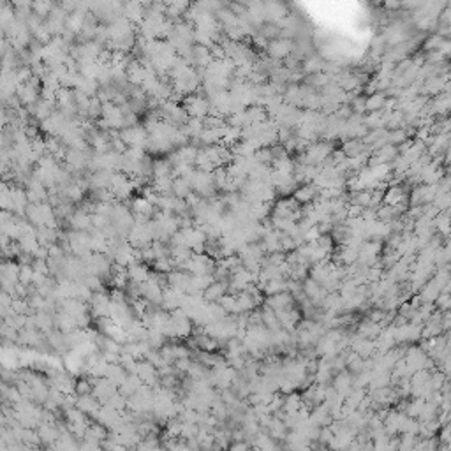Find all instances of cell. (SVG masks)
I'll return each instance as SVG.
<instances>
[{
    "instance_id": "ffe728a7",
    "label": "cell",
    "mask_w": 451,
    "mask_h": 451,
    "mask_svg": "<svg viewBox=\"0 0 451 451\" xmlns=\"http://www.w3.org/2000/svg\"><path fill=\"white\" fill-rule=\"evenodd\" d=\"M319 236H321V233H319L317 226H312L309 231L305 233V243H310V242H317Z\"/></svg>"
},
{
    "instance_id": "3957f363",
    "label": "cell",
    "mask_w": 451,
    "mask_h": 451,
    "mask_svg": "<svg viewBox=\"0 0 451 451\" xmlns=\"http://www.w3.org/2000/svg\"><path fill=\"white\" fill-rule=\"evenodd\" d=\"M263 305L270 307L271 310H284L294 307V300L289 293H278L273 294V296H266Z\"/></svg>"
},
{
    "instance_id": "8fae6325",
    "label": "cell",
    "mask_w": 451,
    "mask_h": 451,
    "mask_svg": "<svg viewBox=\"0 0 451 451\" xmlns=\"http://www.w3.org/2000/svg\"><path fill=\"white\" fill-rule=\"evenodd\" d=\"M340 150L344 152L346 157H355V155L361 153L363 150H366V148H365V145H363L361 139H346V141H342Z\"/></svg>"
},
{
    "instance_id": "44dd1931",
    "label": "cell",
    "mask_w": 451,
    "mask_h": 451,
    "mask_svg": "<svg viewBox=\"0 0 451 451\" xmlns=\"http://www.w3.org/2000/svg\"><path fill=\"white\" fill-rule=\"evenodd\" d=\"M361 212H363L361 206H358V205H347V219L361 217Z\"/></svg>"
},
{
    "instance_id": "277c9868",
    "label": "cell",
    "mask_w": 451,
    "mask_h": 451,
    "mask_svg": "<svg viewBox=\"0 0 451 451\" xmlns=\"http://www.w3.org/2000/svg\"><path fill=\"white\" fill-rule=\"evenodd\" d=\"M317 194H319V190L316 189L312 183H303V185H300L298 189L294 190L291 197H293L294 201L302 206V205H307V203L314 201L316 197H317Z\"/></svg>"
},
{
    "instance_id": "8992f818",
    "label": "cell",
    "mask_w": 451,
    "mask_h": 451,
    "mask_svg": "<svg viewBox=\"0 0 451 451\" xmlns=\"http://www.w3.org/2000/svg\"><path fill=\"white\" fill-rule=\"evenodd\" d=\"M322 67H324V60H322L321 56L317 55V53H310L309 56H305L302 60V73L305 74V76H310V74H317V73H322Z\"/></svg>"
},
{
    "instance_id": "4fadbf2b",
    "label": "cell",
    "mask_w": 451,
    "mask_h": 451,
    "mask_svg": "<svg viewBox=\"0 0 451 451\" xmlns=\"http://www.w3.org/2000/svg\"><path fill=\"white\" fill-rule=\"evenodd\" d=\"M219 305L226 310V314H231V316L240 314V309H238V305H236V296H233V294H226V296H222V298L219 300Z\"/></svg>"
},
{
    "instance_id": "ba28073f",
    "label": "cell",
    "mask_w": 451,
    "mask_h": 451,
    "mask_svg": "<svg viewBox=\"0 0 451 451\" xmlns=\"http://www.w3.org/2000/svg\"><path fill=\"white\" fill-rule=\"evenodd\" d=\"M372 155L377 159L379 164H391V162L395 161V157L399 155V150H397V146L388 143V145H384L383 148H379L377 152H374Z\"/></svg>"
},
{
    "instance_id": "7c38bea8",
    "label": "cell",
    "mask_w": 451,
    "mask_h": 451,
    "mask_svg": "<svg viewBox=\"0 0 451 451\" xmlns=\"http://www.w3.org/2000/svg\"><path fill=\"white\" fill-rule=\"evenodd\" d=\"M268 434H270V437H273V439H286V425H284V421H282L280 418H271L270 425H268Z\"/></svg>"
},
{
    "instance_id": "d6986e66",
    "label": "cell",
    "mask_w": 451,
    "mask_h": 451,
    "mask_svg": "<svg viewBox=\"0 0 451 451\" xmlns=\"http://www.w3.org/2000/svg\"><path fill=\"white\" fill-rule=\"evenodd\" d=\"M210 55H212V58H214V60H224V58H226V53H224V49H222L221 45H212V46H210Z\"/></svg>"
},
{
    "instance_id": "5b68a950",
    "label": "cell",
    "mask_w": 451,
    "mask_h": 451,
    "mask_svg": "<svg viewBox=\"0 0 451 451\" xmlns=\"http://www.w3.org/2000/svg\"><path fill=\"white\" fill-rule=\"evenodd\" d=\"M331 388H333L338 395H342L344 399H346L347 395L351 393V390H353V374H349L347 370L338 372V374L335 375L333 386Z\"/></svg>"
},
{
    "instance_id": "7a4b0ae2",
    "label": "cell",
    "mask_w": 451,
    "mask_h": 451,
    "mask_svg": "<svg viewBox=\"0 0 451 451\" xmlns=\"http://www.w3.org/2000/svg\"><path fill=\"white\" fill-rule=\"evenodd\" d=\"M402 203H407V190L404 185H393L388 187L383 192V205L388 206H399Z\"/></svg>"
},
{
    "instance_id": "5bb4252c",
    "label": "cell",
    "mask_w": 451,
    "mask_h": 451,
    "mask_svg": "<svg viewBox=\"0 0 451 451\" xmlns=\"http://www.w3.org/2000/svg\"><path fill=\"white\" fill-rule=\"evenodd\" d=\"M446 39H443L437 34H432V36L425 37V43H423V53H430V51H439V48L443 46V43Z\"/></svg>"
},
{
    "instance_id": "30bf717a",
    "label": "cell",
    "mask_w": 451,
    "mask_h": 451,
    "mask_svg": "<svg viewBox=\"0 0 451 451\" xmlns=\"http://www.w3.org/2000/svg\"><path fill=\"white\" fill-rule=\"evenodd\" d=\"M271 169H275V171L284 173V175H293L294 161L289 157V155H282V157L273 159V162H271Z\"/></svg>"
},
{
    "instance_id": "9c48e42d",
    "label": "cell",
    "mask_w": 451,
    "mask_h": 451,
    "mask_svg": "<svg viewBox=\"0 0 451 451\" xmlns=\"http://www.w3.org/2000/svg\"><path fill=\"white\" fill-rule=\"evenodd\" d=\"M384 102H386V95L383 92H375L370 95H365V111L372 113V111H381L384 108Z\"/></svg>"
},
{
    "instance_id": "e0dca14e",
    "label": "cell",
    "mask_w": 451,
    "mask_h": 451,
    "mask_svg": "<svg viewBox=\"0 0 451 451\" xmlns=\"http://www.w3.org/2000/svg\"><path fill=\"white\" fill-rule=\"evenodd\" d=\"M450 201H451V194H437V197L434 199L432 205L439 212H448L450 210Z\"/></svg>"
},
{
    "instance_id": "9a60e30c",
    "label": "cell",
    "mask_w": 451,
    "mask_h": 451,
    "mask_svg": "<svg viewBox=\"0 0 451 451\" xmlns=\"http://www.w3.org/2000/svg\"><path fill=\"white\" fill-rule=\"evenodd\" d=\"M409 139L407 136V131L406 129H395V131H388V143L393 146H399L402 145L404 141Z\"/></svg>"
},
{
    "instance_id": "52a82bcc",
    "label": "cell",
    "mask_w": 451,
    "mask_h": 451,
    "mask_svg": "<svg viewBox=\"0 0 451 451\" xmlns=\"http://www.w3.org/2000/svg\"><path fill=\"white\" fill-rule=\"evenodd\" d=\"M226 294H227V280H215L212 286L205 289L206 300H212V302H219Z\"/></svg>"
},
{
    "instance_id": "6da1fadb",
    "label": "cell",
    "mask_w": 451,
    "mask_h": 451,
    "mask_svg": "<svg viewBox=\"0 0 451 451\" xmlns=\"http://www.w3.org/2000/svg\"><path fill=\"white\" fill-rule=\"evenodd\" d=\"M293 48H294V43L291 39H284V37H278V39H273L268 43V46H266L265 53L270 58H273V60H284L286 56H289L291 53H293Z\"/></svg>"
},
{
    "instance_id": "7402d4cb",
    "label": "cell",
    "mask_w": 451,
    "mask_h": 451,
    "mask_svg": "<svg viewBox=\"0 0 451 451\" xmlns=\"http://www.w3.org/2000/svg\"><path fill=\"white\" fill-rule=\"evenodd\" d=\"M229 451H249V444H245L243 441H240V443H234L233 446L229 448Z\"/></svg>"
},
{
    "instance_id": "ac0fdd59",
    "label": "cell",
    "mask_w": 451,
    "mask_h": 451,
    "mask_svg": "<svg viewBox=\"0 0 451 451\" xmlns=\"http://www.w3.org/2000/svg\"><path fill=\"white\" fill-rule=\"evenodd\" d=\"M349 108L353 111V115H365V95H358L355 97L353 101L349 102Z\"/></svg>"
},
{
    "instance_id": "603a6c76",
    "label": "cell",
    "mask_w": 451,
    "mask_h": 451,
    "mask_svg": "<svg viewBox=\"0 0 451 451\" xmlns=\"http://www.w3.org/2000/svg\"><path fill=\"white\" fill-rule=\"evenodd\" d=\"M384 7H386V9H395V11H397V9H400V2H386V4H384Z\"/></svg>"
},
{
    "instance_id": "2e32d148",
    "label": "cell",
    "mask_w": 451,
    "mask_h": 451,
    "mask_svg": "<svg viewBox=\"0 0 451 451\" xmlns=\"http://www.w3.org/2000/svg\"><path fill=\"white\" fill-rule=\"evenodd\" d=\"M254 159L263 166H270L271 168V162H273V155H271V150L270 148H259L254 152Z\"/></svg>"
}]
</instances>
